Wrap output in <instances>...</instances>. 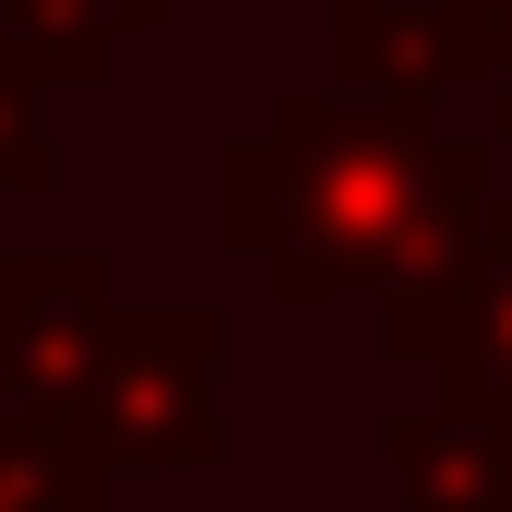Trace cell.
<instances>
[{
  "mask_svg": "<svg viewBox=\"0 0 512 512\" xmlns=\"http://www.w3.org/2000/svg\"><path fill=\"white\" fill-rule=\"evenodd\" d=\"M215 227L227 251L274 262V298L298 310H334V298L417 310L453 286V262L489 227V155L393 96H346V84L286 96L251 143H227Z\"/></svg>",
  "mask_w": 512,
  "mask_h": 512,
  "instance_id": "cell-1",
  "label": "cell"
},
{
  "mask_svg": "<svg viewBox=\"0 0 512 512\" xmlns=\"http://www.w3.org/2000/svg\"><path fill=\"white\" fill-rule=\"evenodd\" d=\"M96 453L120 477H203L227 453V322L191 310H120V358L96 382Z\"/></svg>",
  "mask_w": 512,
  "mask_h": 512,
  "instance_id": "cell-2",
  "label": "cell"
},
{
  "mask_svg": "<svg viewBox=\"0 0 512 512\" xmlns=\"http://www.w3.org/2000/svg\"><path fill=\"white\" fill-rule=\"evenodd\" d=\"M120 310L131 298L96 251H0V393L84 429L120 358Z\"/></svg>",
  "mask_w": 512,
  "mask_h": 512,
  "instance_id": "cell-3",
  "label": "cell"
},
{
  "mask_svg": "<svg viewBox=\"0 0 512 512\" xmlns=\"http://www.w3.org/2000/svg\"><path fill=\"white\" fill-rule=\"evenodd\" d=\"M382 346H393V370H429V382L501 441V465H512V203H489L477 251L453 262L441 298L382 310Z\"/></svg>",
  "mask_w": 512,
  "mask_h": 512,
  "instance_id": "cell-4",
  "label": "cell"
},
{
  "mask_svg": "<svg viewBox=\"0 0 512 512\" xmlns=\"http://www.w3.org/2000/svg\"><path fill=\"white\" fill-rule=\"evenodd\" d=\"M382 465H393V512H512L501 441H489L453 393L393 405V417H382Z\"/></svg>",
  "mask_w": 512,
  "mask_h": 512,
  "instance_id": "cell-5",
  "label": "cell"
},
{
  "mask_svg": "<svg viewBox=\"0 0 512 512\" xmlns=\"http://www.w3.org/2000/svg\"><path fill=\"white\" fill-rule=\"evenodd\" d=\"M108 501H120V465L96 453V429L0 393V512H108Z\"/></svg>",
  "mask_w": 512,
  "mask_h": 512,
  "instance_id": "cell-6",
  "label": "cell"
},
{
  "mask_svg": "<svg viewBox=\"0 0 512 512\" xmlns=\"http://www.w3.org/2000/svg\"><path fill=\"white\" fill-rule=\"evenodd\" d=\"M0 191H48V155H36V84L0 60Z\"/></svg>",
  "mask_w": 512,
  "mask_h": 512,
  "instance_id": "cell-7",
  "label": "cell"
},
{
  "mask_svg": "<svg viewBox=\"0 0 512 512\" xmlns=\"http://www.w3.org/2000/svg\"><path fill=\"white\" fill-rule=\"evenodd\" d=\"M489 84H501V131H512V0H501V60H489Z\"/></svg>",
  "mask_w": 512,
  "mask_h": 512,
  "instance_id": "cell-8",
  "label": "cell"
}]
</instances>
